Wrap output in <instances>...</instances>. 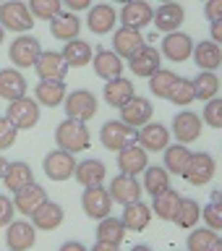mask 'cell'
<instances>
[{
	"mask_svg": "<svg viewBox=\"0 0 222 251\" xmlns=\"http://www.w3.org/2000/svg\"><path fill=\"white\" fill-rule=\"evenodd\" d=\"M204 16L209 21H222V0H204Z\"/></svg>",
	"mask_w": 222,
	"mask_h": 251,
	"instance_id": "obj_49",
	"label": "cell"
},
{
	"mask_svg": "<svg viewBox=\"0 0 222 251\" xmlns=\"http://www.w3.org/2000/svg\"><path fill=\"white\" fill-rule=\"evenodd\" d=\"M165 152V165L162 168L170 173V176H183V170H186V165L188 160H191V149H188V144H168L162 149Z\"/></svg>",
	"mask_w": 222,
	"mask_h": 251,
	"instance_id": "obj_33",
	"label": "cell"
},
{
	"mask_svg": "<svg viewBox=\"0 0 222 251\" xmlns=\"http://www.w3.org/2000/svg\"><path fill=\"white\" fill-rule=\"evenodd\" d=\"M5 118H8V121H11L19 131H21V128H24V131L34 128V126L39 123V102H37V100H29L26 94H24V97L8 102Z\"/></svg>",
	"mask_w": 222,
	"mask_h": 251,
	"instance_id": "obj_4",
	"label": "cell"
},
{
	"mask_svg": "<svg viewBox=\"0 0 222 251\" xmlns=\"http://www.w3.org/2000/svg\"><path fill=\"white\" fill-rule=\"evenodd\" d=\"M3 39H5V29L0 26V45H3Z\"/></svg>",
	"mask_w": 222,
	"mask_h": 251,
	"instance_id": "obj_56",
	"label": "cell"
},
{
	"mask_svg": "<svg viewBox=\"0 0 222 251\" xmlns=\"http://www.w3.org/2000/svg\"><path fill=\"white\" fill-rule=\"evenodd\" d=\"M201 128H204L201 115L191 113V110H180V113L173 118V136H175V141H180V144H194V141L201 136Z\"/></svg>",
	"mask_w": 222,
	"mask_h": 251,
	"instance_id": "obj_12",
	"label": "cell"
},
{
	"mask_svg": "<svg viewBox=\"0 0 222 251\" xmlns=\"http://www.w3.org/2000/svg\"><path fill=\"white\" fill-rule=\"evenodd\" d=\"M217 230H212V227H204V230H191L188 233V241H186V249L188 251H212L217 246Z\"/></svg>",
	"mask_w": 222,
	"mask_h": 251,
	"instance_id": "obj_42",
	"label": "cell"
},
{
	"mask_svg": "<svg viewBox=\"0 0 222 251\" xmlns=\"http://www.w3.org/2000/svg\"><path fill=\"white\" fill-rule=\"evenodd\" d=\"M194 81V97L196 100H201V102H207L212 97H217V92H220V78L215 71H201L196 78H191Z\"/></svg>",
	"mask_w": 222,
	"mask_h": 251,
	"instance_id": "obj_39",
	"label": "cell"
},
{
	"mask_svg": "<svg viewBox=\"0 0 222 251\" xmlns=\"http://www.w3.org/2000/svg\"><path fill=\"white\" fill-rule=\"evenodd\" d=\"M92 251H121V246H118V243H102V241H97L92 246Z\"/></svg>",
	"mask_w": 222,
	"mask_h": 251,
	"instance_id": "obj_53",
	"label": "cell"
},
{
	"mask_svg": "<svg viewBox=\"0 0 222 251\" xmlns=\"http://www.w3.org/2000/svg\"><path fill=\"white\" fill-rule=\"evenodd\" d=\"M89 141H92V136H89V128H86L84 121L66 118V121L55 128V144H58V149H66L71 154L89 149Z\"/></svg>",
	"mask_w": 222,
	"mask_h": 251,
	"instance_id": "obj_1",
	"label": "cell"
},
{
	"mask_svg": "<svg viewBox=\"0 0 222 251\" xmlns=\"http://www.w3.org/2000/svg\"><path fill=\"white\" fill-rule=\"evenodd\" d=\"M99 141L105 149H110V152H121L123 147H128L136 141V128L125 126L123 121H107L99 128Z\"/></svg>",
	"mask_w": 222,
	"mask_h": 251,
	"instance_id": "obj_6",
	"label": "cell"
},
{
	"mask_svg": "<svg viewBox=\"0 0 222 251\" xmlns=\"http://www.w3.org/2000/svg\"><path fill=\"white\" fill-rule=\"evenodd\" d=\"M0 3H3V0H0Z\"/></svg>",
	"mask_w": 222,
	"mask_h": 251,
	"instance_id": "obj_60",
	"label": "cell"
},
{
	"mask_svg": "<svg viewBox=\"0 0 222 251\" xmlns=\"http://www.w3.org/2000/svg\"><path fill=\"white\" fill-rule=\"evenodd\" d=\"M215 170H217V165L209 152H191V160H188L186 170H183V178L191 186H207L215 178Z\"/></svg>",
	"mask_w": 222,
	"mask_h": 251,
	"instance_id": "obj_7",
	"label": "cell"
},
{
	"mask_svg": "<svg viewBox=\"0 0 222 251\" xmlns=\"http://www.w3.org/2000/svg\"><path fill=\"white\" fill-rule=\"evenodd\" d=\"M16 136H19V128H16L8 118H0V152H3V149H11L16 144Z\"/></svg>",
	"mask_w": 222,
	"mask_h": 251,
	"instance_id": "obj_47",
	"label": "cell"
},
{
	"mask_svg": "<svg viewBox=\"0 0 222 251\" xmlns=\"http://www.w3.org/2000/svg\"><path fill=\"white\" fill-rule=\"evenodd\" d=\"M115 24H118V13H115V8L107 5V3L92 5L89 13H86V26H89L92 34H99V37L110 34V31L115 29Z\"/></svg>",
	"mask_w": 222,
	"mask_h": 251,
	"instance_id": "obj_21",
	"label": "cell"
},
{
	"mask_svg": "<svg viewBox=\"0 0 222 251\" xmlns=\"http://www.w3.org/2000/svg\"><path fill=\"white\" fill-rule=\"evenodd\" d=\"M26 94V78L19 68H3L0 71V97L13 102Z\"/></svg>",
	"mask_w": 222,
	"mask_h": 251,
	"instance_id": "obj_30",
	"label": "cell"
},
{
	"mask_svg": "<svg viewBox=\"0 0 222 251\" xmlns=\"http://www.w3.org/2000/svg\"><path fill=\"white\" fill-rule=\"evenodd\" d=\"M201 217L207 223V227L222 230V199H212L207 207H201Z\"/></svg>",
	"mask_w": 222,
	"mask_h": 251,
	"instance_id": "obj_46",
	"label": "cell"
},
{
	"mask_svg": "<svg viewBox=\"0 0 222 251\" xmlns=\"http://www.w3.org/2000/svg\"><path fill=\"white\" fill-rule=\"evenodd\" d=\"M78 31H81V19H78L74 11H60L50 21V34L55 39H60V42H71V39H76Z\"/></svg>",
	"mask_w": 222,
	"mask_h": 251,
	"instance_id": "obj_27",
	"label": "cell"
},
{
	"mask_svg": "<svg viewBox=\"0 0 222 251\" xmlns=\"http://www.w3.org/2000/svg\"><path fill=\"white\" fill-rule=\"evenodd\" d=\"M63 217H66V212H63L60 204H55V201L47 199L39 209L31 212V225H34L37 230L50 233V230H58V227L63 225Z\"/></svg>",
	"mask_w": 222,
	"mask_h": 251,
	"instance_id": "obj_24",
	"label": "cell"
},
{
	"mask_svg": "<svg viewBox=\"0 0 222 251\" xmlns=\"http://www.w3.org/2000/svg\"><path fill=\"white\" fill-rule=\"evenodd\" d=\"M201 121L207 126H212V128H222V97L207 100L204 113H201Z\"/></svg>",
	"mask_w": 222,
	"mask_h": 251,
	"instance_id": "obj_45",
	"label": "cell"
},
{
	"mask_svg": "<svg viewBox=\"0 0 222 251\" xmlns=\"http://www.w3.org/2000/svg\"><path fill=\"white\" fill-rule=\"evenodd\" d=\"M105 176H107L105 162H102V160H94V157L76 162V170H74V178H76L84 188H89V186H102Z\"/></svg>",
	"mask_w": 222,
	"mask_h": 251,
	"instance_id": "obj_28",
	"label": "cell"
},
{
	"mask_svg": "<svg viewBox=\"0 0 222 251\" xmlns=\"http://www.w3.org/2000/svg\"><path fill=\"white\" fill-rule=\"evenodd\" d=\"M128 68L133 71V76L149 78L154 71L162 68V52L157 50V47H152V45H144L133 58H128Z\"/></svg>",
	"mask_w": 222,
	"mask_h": 251,
	"instance_id": "obj_16",
	"label": "cell"
},
{
	"mask_svg": "<svg viewBox=\"0 0 222 251\" xmlns=\"http://www.w3.org/2000/svg\"><path fill=\"white\" fill-rule=\"evenodd\" d=\"M34 71H37V76L42 78V81H63L66 74H68V63L60 52L42 50L37 63H34Z\"/></svg>",
	"mask_w": 222,
	"mask_h": 251,
	"instance_id": "obj_10",
	"label": "cell"
},
{
	"mask_svg": "<svg viewBox=\"0 0 222 251\" xmlns=\"http://www.w3.org/2000/svg\"><path fill=\"white\" fill-rule=\"evenodd\" d=\"M115 3H128V0H115Z\"/></svg>",
	"mask_w": 222,
	"mask_h": 251,
	"instance_id": "obj_59",
	"label": "cell"
},
{
	"mask_svg": "<svg viewBox=\"0 0 222 251\" xmlns=\"http://www.w3.org/2000/svg\"><path fill=\"white\" fill-rule=\"evenodd\" d=\"M0 26L16 34H26L34 26V16L29 13V5L24 0H3L0 3Z\"/></svg>",
	"mask_w": 222,
	"mask_h": 251,
	"instance_id": "obj_2",
	"label": "cell"
},
{
	"mask_svg": "<svg viewBox=\"0 0 222 251\" xmlns=\"http://www.w3.org/2000/svg\"><path fill=\"white\" fill-rule=\"evenodd\" d=\"M186 21V11L180 3H160V8L152 16L154 29H160L162 34H170V31H178L180 24Z\"/></svg>",
	"mask_w": 222,
	"mask_h": 251,
	"instance_id": "obj_20",
	"label": "cell"
},
{
	"mask_svg": "<svg viewBox=\"0 0 222 251\" xmlns=\"http://www.w3.org/2000/svg\"><path fill=\"white\" fill-rule=\"evenodd\" d=\"M144 45H147V39H144V34H141V29L121 26V29H115V34H113V52L121 55L123 60L133 58Z\"/></svg>",
	"mask_w": 222,
	"mask_h": 251,
	"instance_id": "obj_14",
	"label": "cell"
},
{
	"mask_svg": "<svg viewBox=\"0 0 222 251\" xmlns=\"http://www.w3.org/2000/svg\"><path fill=\"white\" fill-rule=\"evenodd\" d=\"M110 199L118 201V204H131V201H139L141 199V183L136 180V176H125V173H121V176L113 178V183H110Z\"/></svg>",
	"mask_w": 222,
	"mask_h": 251,
	"instance_id": "obj_18",
	"label": "cell"
},
{
	"mask_svg": "<svg viewBox=\"0 0 222 251\" xmlns=\"http://www.w3.org/2000/svg\"><path fill=\"white\" fill-rule=\"evenodd\" d=\"M5 246L8 251H29L37 241V227L26 220H13L5 225Z\"/></svg>",
	"mask_w": 222,
	"mask_h": 251,
	"instance_id": "obj_13",
	"label": "cell"
},
{
	"mask_svg": "<svg viewBox=\"0 0 222 251\" xmlns=\"http://www.w3.org/2000/svg\"><path fill=\"white\" fill-rule=\"evenodd\" d=\"M194 100H196L194 97V81L186 78V76H178L170 94H168V102L170 105H178V107H186V105H191Z\"/></svg>",
	"mask_w": 222,
	"mask_h": 251,
	"instance_id": "obj_41",
	"label": "cell"
},
{
	"mask_svg": "<svg viewBox=\"0 0 222 251\" xmlns=\"http://www.w3.org/2000/svg\"><path fill=\"white\" fill-rule=\"evenodd\" d=\"M81 207L86 212V217L92 220H102L113 212V199H110V191L102 186H89L84 188V196H81Z\"/></svg>",
	"mask_w": 222,
	"mask_h": 251,
	"instance_id": "obj_11",
	"label": "cell"
},
{
	"mask_svg": "<svg viewBox=\"0 0 222 251\" xmlns=\"http://www.w3.org/2000/svg\"><path fill=\"white\" fill-rule=\"evenodd\" d=\"M45 201H47V191L39 183H29V186L19 188V191H13L16 212H21V215H26V217H31V212L39 209Z\"/></svg>",
	"mask_w": 222,
	"mask_h": 251,
	"instance_id": "obj_22",
	"label": "cell"
},
{
	"mask_svg": "<svg viewBox=\"0 0 222 251\" xmlns=\"http://www.w3.org/2000/svg\"><path fill=\"white\" fill-rule=\"evenodd\" d=\"M136 144L144 147L147 152H162L170 144V131L162 123H144L136 128Z\"/></svg>",
	"mask_w": 222,
	"mask_h": 251,
	"instance_id": "obj_15",
	"label": "cell"
},
{
	"mask_svg": "<svg viewBox=\"0 0 222 251\" xmlns=\"http://www.w3.org/2000/svg\"><path fill=\"white\" fill-rule=\"evenodd\" d=\"M152 113H154L152 102H149L147 97L133 94V97L121 107V121L125 126H131V128H139V126H144V123L152 121Z\"/></svg>",
	"mask_w": 222,
	"mask_h": 251,
	"instance_id": "obj_17",
	"label": "cell"
},
{
	"mask_svg": "<svg viewBox=\"0 0 222 251\" xmlns=\"http://www.w3.org/2000/svg\"><path fill=\"white\" fill-rule=\"evenodd\" d=\"M160 3H175V0H160Z\"/></svg>",
	"mask_w": 222,
	"mask_h": 251,
	"instance_id": "obj_58",
	"label": "cell"
},
{
	"mask_svg": "<svg viewBox=\"0 0 222 251\" xmlns=\"http://www.w3.org/2000/svg\"><path fill=\"white\" fill-rule=\"evenodd\" d=\"M94 233H97V241H102V243H118V246H121L123 238H125V227H123V223H121L118 217H113V215L102 217Z\"/></svg>",
	"mask_w": 222,
	"mask_h": 251,
	"instance_id": "obj_37",
	"label": "cell"
},
{
	"mask_svg": "<svg viewBox=\"0 0 222 251\" xmlns=\"http://www.w3.org/2000/svg\"><path fill=\"white\" fill-rule=\"evenodd\" d=\"M63 110H66V118H74V121H92L97 115V97L89 89H74L66 94L63 100Z\"/></svg>",
	"mask_w": 222,
	"mask_h": 251,
	"instance_id": "obj_3",
	"label": "cell"
},
{
	"mask_svg": "<svg viewBox=\"0 0 222 251\" xmlns=\"http://www.w3.org/2000/svg\"><path fill=\"white\" fill-rule=\"evenodd\" d=\"M66 81H42L39 78V84L34 86V100L39 102V105H45V107H60L63 105V100H66Z\"/></svg>",
	"mask_w": 222,
	"mask_h": 251,
	"instance_id": "obj_31",
	"label": "cell"
},
{
	"mask_svg": "<svg viewBox=\"0 0 222 251\" xmlns=\"http://www.w3.org/2000/svg\"><path fill=\"white\" fill-rule=\"evenodd\" d=\"M3 183H5L8 191H19V188L34 183V170H31L26 162H21V160L8 162L5 176H3Z\"/></svg>",
	"mask_w": 222,
	"mask_h": 251,
	"instance_id": "obj_34",
	"label": "cell"
},
{
	"mask_svg": "<svg viewBox=\"0 0 222 251\" xmlns=\"http://www.w3.org/2000/svg\"><path fill=\"white\" fill-rule=\"evenodd\" d=\"M191 60L199 66L201 71H217L222 66V47L217 42H196L194 45V52H191Z\"/></svg>",
	"mask_w": 222,
	"mask_h": 251,
	"instance_id": "obj_29",
	"label": "cell"
},
{
	"mask_svg": "<svg viewBox=\"0 0 222 251\" xmlns=\"http://www.w3.org/2000/svg\"><path fill=\"white\" fill-rule=\"evenodd\" d=\"M39 52H42V45L31 34H19L8 47V58L16 68H34Z\"/></svg>",
	"mask_w": 222,
	"mask_h": 251,
	"instance_id": "obj_5",
	"label": "cell"
},
{
	"mask_svg": "<svg viewBox=\"0 0 222 251\" xmlns=\"http://www.w3.org/2000/svg\"><path fill=\"white\" fill-rule=\"evenodd\" d=\"M209 39L222 47V21H209Z\"/></svg>",
	"mask_w": 222,
	"mask_h": 251,
	"instance_id": "obj_51",
	"label": "cell"
},
{
	"mask_svg": "<svg viewBox=\"0 0 222 251\" xmlns=\"http://www.w3.org/2000/svg\"><path fill=\"white\" fill-rule=\"evenodd\" d=\"M212 251H222V238L217 241V246H215V249H212Z\"/></svg>",
	"mask_w": 222,
	"mask_h": 251,
	"instance_id": "obj_57",
	"label": "cell"
},
{
	"mask_svg": "<svg viewBox=\"0 0 222 251\" xmlns=\"http://www.w3.org/2000/svg\"><path fill=\"white\" fill-rule=\"evenodd\" d=\"M160 52L168 58L170 63H186L191 60V52H194V39L186 34V31H170V34L162 37V47Z\"/></svg>",
	"mask_w": 222,
	"mask_h": 251,
	"instance_id": "obj_8",
	"label": "cell"
},
{
	"mask_svg": "<svg viewBox=\"0 0 222 251\" xmlns=\"http://www.w3.org/2000/svg\"><path fill=\"white\" fill-rule=\"evenodd\" d=\"M29 13L39 21H52L55 16L63 11V3L60 0H29Z\"/></svg>",
	"mask_w": 222,
	"mask_h": 251,
	"instance_id": "obj_44",
	"label": "cell"
},
{
	"mask_svg": "<svg viewBox=\"0 0 222 251\" xmlns=\"http://www.w3.org/2000/svg\"><path fill=\"white\" fill-rule=\"evenodd\" d=\"M175 74L168 68H160V71H154L152 76H149V92L154 94V97H160V100H168V94L173 89V84H175Z\"/></svg>",
	"mask_w": 222,
	"mask_h": 251,
	"instance_id": "obj_43",
	"label": "cell"
},
{
	"mask_svg": "<svg viewBox=\"0 0 222 251\" xmlns=\"http://www.w3.org/2000/svg\"><path fill=\"white\" fill-rule=\"evenodd\" d=\"M144 191H149L152 196L157 194H162V191H168L170 188V173L160 168V165H147V170H144Z\"/></svg>",
	"mask_w": 222,
	"mask_h": 251,
	"instance_id": "obj_38",
	"label": "cell"
},
{
	"mask_svg": "<svg viewBox=\"0 0 222 251\" xmlns=\"http://www.w3.org/2000/svg\"><path fill=\"white\" fill-rule=\"evenodd\" d=\"M105 102L110 107H118L121 110L125 102H128L133 94H136V89H133V81H128V78L118 76V78H110V81L105 84Z\"/></svg>",
	"mask_w": 222,
	"mask_h": 251,
	"instance_id": "obj_32",
	"label": "cell"
},
{
	"mask_svg": "<svg viewBox=\"0 0 222 251\" xmlns=\"http://www.w3.org/2000/svg\"><path fill=\"white\" fill-rule=\"evenodd\" d=\"M92 66H94V74H97L102 81L123 76V58L115 55L113 50H97L92 55Z\"/></svg>",
	"mask_w": 222,
	"mask_h": 251,
	"instance_id": "obj_25",
	"label": "cell"
},
{
	"mask_svg": "<svg viewBox=\"0 0 222 251\" xmlns=\"http://www.w3.org/2000/svg\"><path fill=\"white\" fill-rule=\"evenodd\" d=\"M121 223L125 230H133V233H139V230H147V225L152 223V207L144 201H131V204H125L123 207V217H121Z\"/></svg>",
	"mask_w": 222,
	"mask_h": 251,
	"instance_id": "obj_26",
	"label": "cell"
},
{
	"mask_svg": "<svg viewBox=\"0 0 222 251\" xmlns=\"http://www.w3.org/2000/svg\"><path fill=\"white\" fill-rule=\"evenodd\" d=\"M154 204H152V212L160 220H165V223H170V220H175V212H178V204H180V196L175 188H168V191H162V194H157L152 196Z\"/></svg>",
	"mask_w": 222,
	"mask_h": 251,
	"instance_id": "obj_36",
	"label": "cell"
},
{
	"mask_svg": "<svg viewBox=\"0 0 222 251\" xmlns=\"http://www.w3.org/2000/svg\"><path fill=\"white\" fill-rule=\"evenodd\" d=\"M131 251H152V249H149V246H147V243H139V246H133Z\"/></svg>",
	"mask_w": 222,
	"mask_h": 251,
	"instance_id": "obj_55",
	"label": "cell"
},
{
	"mask_svg": "<svg viewBox=\"0 0 222 251\" xmlns=\"http://www.w3.org/2000/svg\"><path fill=\"white\" fill-rule=\"evenodd\" d=\"M58 251H89V249H86L84 243H78V241H66Z\"/></svg>",
	"mask_w": 222,
	"mask_h": 251,
	"instance_id": "obj_52",
	"label": "cell"
},
{
	"mask_svg": "<svg viewBox=\"0 0 222 251\" xmlns=\"http://www.w3.org/2000/svg\"><path fill=\"white\" fill-rule=\"evenodd\" d=\"M152 16H154V8L147 0H128V3H123V11L118 13V19H121L123 26L141 29L147 24H152Z\"/></svg>",
	"mask_w": 222,
	"mask_h": 251,
	"instance_id": "obj_23",
	"label": "cell"
},
{
	"mask_svg": "<svg viewBox=\"0 0 222 251\" xmlns=\"http://www.w3.org/2000/svg\"><path fill=\"white\" fill-rule=\"evenodd\" d=\"M147 165H149V152L144 147H139L136 141L118 152V168L125 176H139V173L147 170Z\"/></svg>",
	"mask_w": 222,
	"mask_h": 251,
	"instance_id": "obj_19",
	"label": "cell"
},
{
	"mask_svg": "<svg viewBox=\"0 0 222 251\" xmlns=\"http://www.w3.org/2000/svg\"><path fill=\"white\" fill-rule=\"evenodd\" d=\"M201 220V207L196 199H180L178 204V212H175V225L186 227V230H191L196 227V223Z\"/></svg>",
	"mask_w": 222,
	"mask_h": 251,
	"instance_id": "obj_40",
	"label": "cell"
},
{
	"mask_svg": "<svg viewBox=\"0 0 222 251\" xmlns=\"http://www.w3.org/2000/svg\"><path fill=\"white\" fill-rule=\"evenodd\" d=\"M63 5H66V11H89L92 8V0H60Z\"/></svg>",
	"mask_w": 222,
	"mask_h": 251,
	"instance_id": "obj_50",
	"label": "cell"
},
{
	"mask_svg": "<svg viewBox=\"0 0 222 251\" xmlns=\"http://www.w3.org/2000/svg\"><path fill=\"white\" fill-rule=\"evenodd\" d=\"M5 168H8V162H5V157L0 154V180H3V176H5Z\"/></svg>",
	"mask_w": 222,
	"mask_h": 251,
	"instance_id": "obj_54",
	"label": "cell"
},
{
	"mask_svg": "<svg viewBox=\"0 0 222 251\" xmlns=\"http://www.w3.org/2000/svg\"><path fill=\"white\" fill-rule=\"evenodd\" d=\"M63 58H66L68 68H84L92 63V45L84 42V39H71V42L63 45Z\"/></svg>",
	"mask_w": 222,
	"mask_h": 251,
	"instance_id": "obj_35",
	"label": "cell"
},
{
	"mask_svg": "<svg viewBox=\"0 0 222 251\" xmlns=\"http://www.w3.org/2000/svg\"><path fill=\"white\" fill-rule=\"evenodd\" d=\"M13 215H16L13 199H8L5 194H0V227H5L8 223H13Z\"/></svg>",
	"mask_w": 222,
	"mask_h": 251,
	"instance_id": "obj_48",
	"label": "cell"
},
{
	"mask_svg": "<svg viewBox=\"0 0 222 251\" xmlns=\"http://www.w3.org/2000/svg\"><path fill=\"white\" fill-rule=\"evenodd\" d=\"M76 170V157L66 152V149H52L50 154L45 157V176L55 180V183H63L74 176Z\"/></svg>",
	"mask_w": 222,
	"mask_h": 251,
	"instance_id": "obj_9",
	"label": "cell"
}]
</instances>
